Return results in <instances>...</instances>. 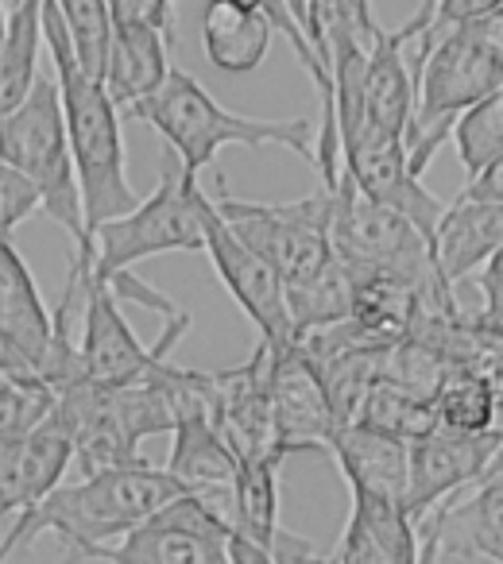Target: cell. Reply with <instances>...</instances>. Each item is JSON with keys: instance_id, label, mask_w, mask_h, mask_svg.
Instances as JSON below:
<instances>
[{"instance_id": "cell-35", "label": "cell", "mask_w": 503, "mask_h": 564, "mask_svg": "<svg viewBox=\"0 0 503 564\" xmlns=\"http://www.w3.org/2000/svg\"><path fill=\"white\" fill-rule=\"evenodd\" d=\"M480 294H484V310L477 314V322H484L488 329L503 333V251H495L484 267H480Z\"/></svg>"}, {"instance_id": "cell-20", "label": "cell", "mask_w": 503, "mask_h": 564, "mask_svg": "<svg viewBox=\"0 0 503 564\" xmlns=\"http://www.w3.org/2000/svg\"><path fill=\"white\" fill-rule=\"evenodd\" d=\"M495 251H503V202L457 197L446 205L434 228V259L449 286L477 274Z\"/></svg>"}, {"instance_id": "cell-42", "label": "cell", "mask_w": 503, "mask_h": 564, "mask_svg": "<svg viewBox=\"0 0 503 564\" xmlns=\"http://www.w3.org/2000/svg\"><path fill=\"white\" fill-rule=\"evenodd\" d=\"M236 4H244V9H264L268 0H236Z\"/></svg>"}, {"instance_id": "cell-16", "label": "cell", "mask_w": 503, "mask_h": 564, "mask_svg": "<svg viewBox=\"0 0 503 564\" xmlns=\"http://www.w3.org/2000/svg\"><path fill=\"white\" fill-rule=\"evenodd\" d=\"M74 464V430L58 402L17 437L9 464L0 471V522L20 518L24 510L40 507L71 471Z\"/></svg>"}, {"instance_id": "cell-5", "label": "cell", "mask_w": 503, "mask_h": 564, "mask_svg": "<svg viewBox=\"0 0 503 564\" xmlns=\"http://www.w3.org/2000/svg\"><path fill=\"white\" fill-rule=\"evenodd\" d=\"M503 82V58L480 40L477 24H457L430 43L415 78V112L403 132L410 171L422 178L430 159L449 140L457 117Z\"/></svg>"}, {"instance_id": "cell-33", "label": "cell", "mask_w": 503, "mask_h": 564, "mask_svg": "<svg viewBox=\"0 0 503 564\" xmlns=\"http://www.w3.org/2000/svg\"><path fill=\"white\" fill-rule=\"evenodd\" d=\"M113 28H156L174 43V0H109Z\"/></svg>"}, {"instance_id": "cell-4", "label": "cell", "mask_w": 503, "mask_h": 564, "mask_svg": "<svg viewBox=\"0 0 503 564\" xmlns=\"http://www.w3.org/2000/svg\"><path fill=\"white\" fill-rule=\"evenodd\" d=\"M125 117L143 120L167 140L174 159L182 163L186 174H202L213 166L221 148H287L299 159L314 166V132L310 120H256V117H236L225 105H217L194 74L171 66L163 86L151 97L136 101L125 109Z\"/></svg>"}, {"instance_id": "cell-41", "label": "cell", "mask_w": 503, "mask_h": 564, "mask_svg": "<svg viewBox=\"0 0 503 564\" xmlns=\"http://www.w3.org/2000/svg\"><path fill=\"white\" fill-rule=\"evenodd\" d=\"M4 32H9V17H4V4H0V47H4Z\"/></svg>"}, {"instance_id": "cell-11", "label": "cell", "mask_w": 503, "mask_h": 564, "mask_svg": "<svg viewBox=\"0 0 503 564\" xmlns=\"http://www.w3.org/2000/svg\"><path fill=\"white\" fill-rule=\"evenodd\" d=\"M418 530L422 564L441 556H484L503 564V468L484 471L430 510Z\"/></svg>"}, {"instance_id": "cell-23", "label": "cell", "mask_w": 503, "mask_h": 564, "mask_svg": "<svg viewBox=\"0 0 503 564\" xmlns=\"http://www.w3.org/2000/svg\"><path fill=\"white\" fill-rule=\"evenodd\" d=\"M271 35L260 9H244L236 0H205L202 12V47L217 70L225 74H252L268 58Z\"/></svg>"}, {"instance_id": "cell-30", "label": "cell", "mask_w": 503, "mask_h": 564, "mask_svg": "<svg viewBox=\"0 0 503 564\" xmlns=\"http://www.w3.org/2000/svg\"><path fill=\"white\" fill-rule=\"evenodd\" d=\"M353 514L361 518L364 530L376 538V545L384 549L392 564H422L418 530L403 502L376 499V495H353Z\"/></svg>"}, {"instance_id": "cell-3", "label": "cell", "mask_w": 503, "mask_h": 564, "mask_svg": "<svg viewBox=\"0 0 503 564\" xmlns=\"http://www.w3.org/2000/svg\"><path fill=\"white\" fill-rule=\"evenodd\" d=\"M202 197L205 189L197 186L194 174L182 171L174 151H167L159 186L143 202H136V209H128L125 217L105 220L89 232V240H94V279L105 282L117 302H136V306L156 310L163 317L179 314L171 299H163L143 279H136L132 263L163 256V251H202Z\"/></svg>"}, {"instance_id": "cell-31", "label": "cell", "mask_w": 503, "mask_h": 564, "mask_svg": "<svg viewBox=\"0 0 503 564\" xmlns=\"http://www.w3.org/2000/svg\"><path fill=\"white\" fill-rule=\"evenodd\" d=\"M55 402V391L40 376L0 383V433H24L40 422Z\"/></svg>"}, {"instance_id": "cell-12", "label": "cell", "mask_w": 503, "mask_h": 564, "mask_svg": "<svg viewBox=\"0 0 503 564\" xmlns=\"http://www.w3.org/2000/svg\"><path fill=\"white\" fill-rule=\"evenodd\" d=\"M341 171H349V178L361 186V194H368L372 202L387 205V209H395L399 217H407L410 225L434 243V228H438V217L446 213V205H441L438 197L422 186V178L410 171L403 135L361 128V132L341 148Z\"/></svg>"}, {"instance_id": "cell-8", "label": "cell", "mask_w": 503, "mask_h": 564, "mask_svg": "<svg viewBox=\"0 0 503 564\" xmlns=\"http://www.w3.org/2000/svg\"><path fill=\"white\" fill-rule=\"evenodd\" d=\"M190 329V314H171L163 337L151 348H143L136 340L132 325L120 314V302L113 299V291L105 282L94 279L89 271L86 282V310H82V333H78V356H82V376L86 383L97 387H128L140 383L159 360L174 352L182 337Z\"/></svg>"}, {"instance_id": "cell-25", "label": "cell", "mask_w": 503, "mask_h": 564, "mask_svg": "<svg viewBox=\"0 0 503 564\" xmlns=\"http://www.w3.org/2000/svg\"><path fill=\"white\" fill-rule=\"evenodd\" d=\"M353 286H356V274L338 256L314 279L299 282V286H287V310H291L295 337H302L310 329H322V325L345 322L349 306H353Z\"/></svg>"}, {"instance_id": "cell-10", "label": "cell", "mask_w": 503, "mask_h": 564, "mask_svg": "<svg viewBox=\"0 0 503 564\" xmlns=\"http://www.w3.org/2000/svg\"><path fill=\"white\" fill-rule=\"evenodd\" d=\"M202 236L213 259V271L221 274L225 291L236 299V306L252 317V325L260 329V340L271 348L295 345V322L287 310V286L279 279V271L252 251L240 236L228 228V220L217 213L213 197H202Z\"/></svg>"}, {"instance_id": "cell-26", "label": "cell", "mask_w": 503, "mask_h": 564, "mask_svg": "<svg viewBox=\"0 0 503 564\" xmlns=\"http://www.w3.org/2000/svg\"><path fill=\"white\" fill-rule=\"evenodd\" d=\"M434 414H438L441 430H457V433H488L495 430V417H500V406H495V391L480 371L472 368H453L446 371L438 394H434Z\"/></svg>"}, {"instance_id": "cell-22", "label": "cell", "mask_w": 503, "mask_h": 564, "mask_svg": "<svg viewBox=\"0 0 503 564\" xmlns=\"http://www.w3.org/2000/svg\"><path fill=\"white\" fill-rule=\"evenodd\" d=\"M167 74H171V43L156 28H113L101 86L120 112L156 94Z\"/></svg>"}, {"instance_id": "cell-18", "label": "cell", "mask_w": 503, "mask_h": 564, "mask_svg": "<svg viewBox=\"0 0 503 564\" xmlns=\"http://www.w3.org/2000/svg\"><path fill=\"white\" fill-rule=\"evenodd\" d=\"M279 464L283 460H240L233 530L268 549L276 564H310L314 545L279 522Z\"/></svg>"}, {"instance_id": "cell-2", "label": "cell", "mask_w": 503, "mask_h": 564, "mask_svg": "<svg viewBox=\"0 0 503 564\" xmlns=\"http://www.w3.org/2000/svg\"><path fill=\"white\" fill-rule=\"evenodd\" d=\"M43 40L51 47V66H55L58 97H63V120L74 155V174H78L82 217H86V232H94L97 225L125 217L140 202L125 171L120 109L105 94L101 82L89 78L78 66L55 0H43Z\"/></svg>"}, {"instance_id": "cell-29", "label": "cell", "mask_w": 503, "mask_h": 564, "mask_svg": "<svg viewBox=\"0 0 503 564\" xmlns=\"http://www.w3.org/2000/svg\"><path fill=\"white\" fill-rule=\"evenodd\" d=\"M58 17L71 35V47L78 66L89 78H105V63H109V43H113V12L109 0H55Z\"/></svg>"}, {"instance_id": "cell-15", "label": "cell", "mask_w": 503, "mask_h": 564, "mask_svg": "<svg viewBox=\"0 0 503 564\" xmlns=\"http://www.w3.org/2000/svg\"><path fill=\"white\" fill-rule=\"evenodd\" d=\"M268 356L271 348L260 340L240 368L213 371V379H217L213 425L228 441L236 460H287L276 437V417H271Z\"/></svg>"}, {"instance_id": "cell-38", "label": "cell", "mask_w": 503, "mask_h": 564, "mask_svg": "<svg viewBox=\"0 0 503 564\" xmlns=\"http://www.w3.org/2000/svg\"><path fill=\"white\" fill-rule=\"evenodd\" d=\"M228 564H276L268 549H260L256 541H248L244 533L228 530Z\"/></svg>"}, {"instance_id": "cell-28", "label": "cell", "mask_w": 503, "mask_h": 564, "mask_svg": "<svg viewBox=\"0 0 503 564\" xmlns=\"http://www.w3.org/2000/svg\"><path fill=\"white\" fill-rule=\"evenodd\" d=\"M449 140L457 143V155H461L469 178H477L484 166H492L503 155V82L457 117Z\"/></svg>"}, {"instance_id": "cell-37", "label": "cell", "mask_w": 503, "mask_h": 564, "mask_svg": "<svg viewBox=\"0 0 503 564\" xmlns=\"http://www.w3.org/2000/svg\"><path fill=\"white\" fill-rule=\"evenodd\" d=\"M0 376H9V379H32V376H40V371H35V364L28 360L24 348H20L12 337H4V333H0Z\"/></svg>"}, {"instance_id": "cell-19", "label": "cell", "mask_w": 503, "mask_h": 564, "mask_svg": "<svg viewBox=\"0 0 503 564\" xmlns=\"http://www.w3.org/2000/svg\"><path fill=\"white\" fill-rule=\"evenodd\" d=\"M330 453L338 460L353 495H376L407 507V453L410 441L392 433H379L372 425H341L330 441Z\"/></svg>"}, {"instance_id": "cell-34", "label": "cell", "mask_w": 503, "mask_h": 564, "mask_svg": "<svg viewBox=\"0 0 503 564\" xmlns=\"http://www.w3.org/2000/svg\"><path fill=\"white\" fill-rule=\"evenodd\" d=\"M330 564H392V561H387V553L376 545V538L364 530L361 518L349 514L345 533H341L338 549L330 553Z\"/></svg>"}, {"instance_id": "cell-36", "label": "cell", "mask_w": 503, "mask_h": 564, "mask_svg": "<svg viewBox=\"0 0 503 564\" xmlns=\"http://www.w3.org/2000/svg\"><path fill=\"white\" fill-rule=\"evenodd\" d=\"M461 197H477V202H503V155L492 166L477 174V178L464 182Z\"/></svg>"}, {"instance_id": "cell-39", "label": "cell", "mask_w": 503, "mask_h": 564, "mask_svg": "<svg viewBox=\"0 0 503 564\" xmlns=\"http://www.w3.org/2000/svg\"><path fill=\"white\" fill-rule=\"evenodd\" d=\"M17 437L20 433H0V471L9 464V453H12V445H17Z\"/></svg>"}, {"instance_id": "cell-14", "label": "cell", "mask_w": 503, "mask_h": 564, "mask_svg": "<svg viewBox=\"0 0 503 564\" xmlns=\"http://www.w3.org/2000/svg\"><path fill=\"white\" fill-rule=\"evenodd\" d=\"M503 441V430L488 433H457L434 430L426 437L410 441L407 453V514L410 522H422L438 502L480 479L492 464L495 448Z\"/></svg>"}, {"instance_id": "cell-21", "label": "cell", "mask_w": 503, "mask_h": 564, "mask_svg": "<svg viewBox=\"0 0 503 564\" xmlns=\"http://www.w3.org/2000/svg\"><path fill=\"white\" fill-rule=\"evenodd\" d=\"M0 333L17 340L35 371H43L51 348V310L43 306L40 286L9 236H0Z\"/></svg>"}, {"instance_id": "cell-17", "label": "cell", "mask_w": 503, "mask_h": 564, "mask_svg": "<svg viewBox=\"0 0 503 564\" xmlns=\"http://www.w3.org/2000/svg\"><path fill=\"white\" fill-rule=\"evenodd\" d=\"M171 460H167V476L179 484L182 495H194L202 507H210L221 522L233 530V510H236V471L240 460L221 437L213 417L194 414L182 417L171 430Z\"/></svg>"}, {"instance_id": "cell-27", "label": "cell", "mask_w": 503, "mask_h": 564, "mask_svg": "<svg viewBox=\"0 0 503 564\" xmlns=\"http://www.w3.org/2000/svg\"><path fill=\"white\" fill-rule=\"evenodd\" d=\"M356 422L372 425V430H379V433H392V437H399V441H418L438 430V414H434L430 399L407 394V391H399V387L384 383V379H376L372 391L364 394Z\"/></svg>"}, {"instance_id": "cell-24", "label": "cell", "mask_w": 503, "mask_h": 564, "mask_svg": "<svg viewBox=\"0 0 503 564\" xmlns=\"http://www.w3.org/2000/svg\"><path fill=\"white\" fill-rule=\"evenodd\" d=\"M422 314V294L392 274H361L353 286V306L349 322L361 329L376 348H387L395 340H407Z\"/></svg>"}, {"instance_id": "cell-32", "label": "cell", "mask_w": 503, "mask_h": 564, "mask_svg": "<svg viewBox=\"0 0 503 564\" xmlns=\"http://www.w3.org/2000/svg\"><path fill=\"white\" fill-rule=\"evenodd\" d=\"M35 209H40V189L9 163H0V236H9Z\"/></svg>"}, {"instance_id": "cell-7", "label": "cell", "mask_w": 503, "mask_h": 564, "mask_svg": "<svg viewBox=\"0 0 503 564\" xmlns=\"http://www.w3.org/2000/svg\"><path fill=\"white\" fill-rule=\"evenodd\" d=\"M213 205L252 251H260L276 267L283 286H299V282L314 279L333 259V189L322 186L318 194L299 197V202H240L228 194L225 178L217 174Z\"/></svg>"}, {"instance_id": "cell-44", "label": "cell", "mask_w": 503, "mask_h": 564, "mask_svg": "<svg viewBox=\"0 0 503 564\" xmlns=\"http://www.w3.org/2000/svg\"><path fill=\"white\" fill-rule=\"evenodd\" d=\"M0 564H4V561H0Z\"/></svg>"}, {"instance_id": "cell-43", "label": "cell", "mask_w": 503, "mask_h": 564, "mask_svg": "<svg viewBox=\"0 0 503 564\" xmlns=\"http://www.w3.org/2000/svg\"><path fill=\"white\" fill-rule=\"evenodd\" d=\"M310 564H330V556H318L314 553V556H310Z\"/></svg>"}, {"instance_id": "cell-13", "label": "cell", "mask_w": 503, "mask_h": 564, "mask_svg": "<svg viewBox=\"0 0 503 564\" xmlns=\"http://www.w3.org/2000/svg\"><path fill=\"white\" fill-rule=\"evenodd\" d=\"M268 387H271V417H276L279 448L287 456L330 453V441L338 433V417H333L330 394H325V383L318 376L314 360L299 345L271 348Z\"/></svg>"}, {"instance_id": "cell-9", "label": "cell", "mask_w": 503, "mask_h": 564, "mask_svg": "<svg viewBox=\"0 0 503 564\" xmlns=\"http://www.w3.org/2000/svg\"><path fill=\"white\" fill-rule=\"evenodd\" d=\"M82 561L109 564H228V525L194 495H174L163 510L113 545L89 549Z\"/></svg>"}, {"instance_id": "cell-40", "label": "cell", "mask_w": 503, "mask_h": 564, "mask_svg": "<svg viewBox=\"0 0 503 564\" xmlns=\"http://www.w3.org/2000/svg\"><path fill=\"white\" fill-rule=\"evenodd\" d=\"M503 468V441H500V448H495V456H492V464H488V471H500Z\"/></svg>"}, {"instance_id": "cell-1", "label": "cell", "mask_w": 503, "mask_h": 564, "mask_svg": "<svg viewBox=\"0 0 503 564\" xmlns=\"http://www.w3.org/2000/svg\"><path fill=\"white\" fill-rule=\"evenodd\" d=\"M174 495H182L179 484L167 476V468H151L148 460L101 468L94 476H82L78 484H58L40 507L17 518L9 538L0 541V561L32 545L40 533H55L71 549V556L82 561L89 549L113 545L143 525Z\"/></svg>"}, {"instance_id": "cell-6", "label": "cell", "mask_w": 503, "mask_h": 564, "mask_svg": "<svg viewBox=\"0 0 503 564\" xmlns=\"http://www.w3.org/2000/svg\"><path fill=\"white\" fill-rule=\"evenodd\" d=\"M0 163H9L40 189V209L71 236L74 248L94 243L86 232V217H82L78 174H74L55 74H40L32 94L9 117H0Z\"/></svg>"}]
</instances>
